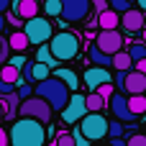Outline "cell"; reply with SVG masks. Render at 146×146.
I'll return each mask as SVG.
<instances>
[{"instance_id":"1","label":"cell","mask_w":146,"mask_h":146,"mask_svg":"<svg viewBox=\"0 0 146 146\" xmlns=\"http://www.w3.org/2000/svg\"><path fill=\"white\" fill-rule=\"evenodd\" d=\"M8 139H10V146H44L46 126H41L38 121L18 118L13 123V128L8 131Z\"/></svg>"},{"instance_id":"2","label":"cell","mask_w":146,"mask_h":146,"mask_svg":"<svg viewBox=\"0 0 146 146\" xmlns=\"http://www.w3.org/2000/svg\"><path fill=\"white\" fill-rule=\"evenodd\" d=\"M33 95L41 98L51 110H59V113L67 108V103H69V98H72V92L67 90V85L59 82L56 77H49V80L38 82V85L33 87Z\"/></svg>"},{"instance_id":"3","label":"cell","mask_w":146,"mask_h":146,"mask_svg":"<svg viewBox=\"0 0 146 146\" xmlns=\"http://www.w3.org/2000/svg\"><path fill=\"white\" fill-rule=\"evenodd\" d=\"M49 49H51V56L56 62H69L80 54V38L69 31H62V33H54L51 41H49Z\"/></svg>"},{"instance_id":"4","label":"cell","mask_w":146,"mask_h":146,"mask_svg":"<svg viewBox=\"0 0 146 146\" xmlns=\"http://www.w3.org/2000/svg\"><path fill=\"white\" fill-rule=\"evenodd\" d=\"M21 31L26 33L28 44H36V46L49 44V41H51V36H54V28H51L49 18H41V15H36V18H31V21H26Z\"/></svg>"},{"instance_id":"5","label":"cell","mask_w":146,"mask_h":146,"mask_svg":"<svg viewBox=\"0 0 146 146\" xmlns=\"http://www.w3.org/2000/svg\"><path fill=\"white\" fill-rule=\"evenodd\" d=\"M18 115L21 118H28V121H38L41 126H46L54 115V110L41 100V98H28V100H21V108H18Z\"/></svg>"},{"instance_id":"6","label":"cell","mask_w":146,"mask_h":146,"mask_svg":"<svg viewBox=\"0 0 146 146\" xmlns=\"http://www.w3.org/2000/svg\"><path fill=\"white\" fill-rule=\"evenodd\" d=\"M80 133L87 141H103L108 139V118H103V113H87L80 121Z\"/></svg>"},{"instance_id":"7","label":"cell","mask_w":146,"mask_h":146,"mask_svg":"<svg viewBox=\"0 0 146 146\" xmlns=\"http://www.w3.org/2000/svg\"><path fill=\"white\" fill-rule=\"evenodd\" d=\"M59 3H62V18L69 21V23L85 21V15H87L90 8H92L90 0H59Z\"/></svg>"},{"instance_id":"8","label":"cell","mask_w":146,"mask_h":146,"mask_svg":"<svg viewBox=\"0 0 146 146\" xmlns=\"http://www.w3.org/2000/svg\"><path fill=\"white\" fill-rule=\"evenodd\" d=\"M95 46L108 54V56H115L118 51H123V36L118 31H100L98 38H95Z\"/></svg>"},{"instance_id":"9","label":"cell","mask_w":146,"mask_h":146,"mask_svg":"<svg viewBox=\"0 0 146 146\" xmlns=\"http://www.w3.org/2000/svg\"><path fill=\"white\" fill-rule=\"evenodd\" d=\"M87 115V105H85V95H72L69 98V103H67V108L62 110V121L64 123H80L82 118Z\"/></svg>"},{"instance_id":"10","label":"cell","mask_w":146,"mask_h":146,"mask_svg":"<svg viewBox=\"0 0 146 146\" xmlns=\"http://www.w3.org/2000/svg\"><path fill=\"white\" fill-rule=\"evenodd\" d=\"M110 110H113V118L121 121V123H131V121H136V115L128 110V98H123L121 92H115V95L110 98Z\"/></svg>"},{"instance_id":"11","label":"cell","mask_w":146,"mask_h":146,"mask_svg":"<svg viewBox=\"0 0 146 146\" xmlns=\"http://www.w3.org/2000/svg\"><path fill=\"white\" fill-rule=\"evenodd\" d=\"M108 82H113V74L103 67H90L85 72V85L90 87V92H95L100 85H108Z\"/></svg>"},{"instance_id":"12","label":"cell","mask_w":146,"mask_h":146,"mask_svg":"<svg viewBox=\"0 0 146 146\" xmlns=\"http://www.w3.org/2000/svg\"><path fill=\"white\" fill-rule=\"evenodd\" d=\"M121 26H123L128 33H139V31H144V10L131 8V10H126V13H121Z\"/></svg>"},{"instance_id":"13","label":"cell","mask_w":146,"mask_h":146,"mask_svg":"<svg viewBox=\"0 0 146 146\" xmlns=\"http://www.w3.org/2000/svg\"><path fill=\"white\" fill-rule=\"evenodd\" d=\"M123 92L131 98V95H144L146 92V77L141 72H136V69H131V72H126V85H123Z\"/></svg>"},{"instance_id":"14","label":"cell","mask_w":146,"mask_h":146,"mask_svg":"<svg viewBox=\"0 0 146 146\" xmlns=\"http://www.w3.org/2000/svg\"><path fill=\"white\" fill-rule=\"evenodd\" d=\"M13 10L26 23V21H31V18L38 15V0H13Z\"/></svg>"},{"instance_id":"15","label":"cell","mask_w":146,"mask_h":146,"mask_svg":"<svg viewBox=\"0 0 146 146\" xmlns=\"http://www.w3.org/2000/svg\"><path fill=\"white\" fill-rule=\"evenodd\" d=\"M0 105H3L5 118L13 121V118L18 115V108H21V98H18V92H13V95H0Z\"/></svg>"},{"instance_id":"16","label":"cell","mask_w":146,"mask_h":146,"mask_svg":"<svg viewBox=\"0 0 146 146\" xmlns=\"http://www.w3.org/2000/svg\"><path fill=\"white\" fill-rule=\"evenodd\" d=\"M98 26H100V31H118L121 15H118L115 10H105V13L98 15Z\"/></svg>"},{"instance_id":"17","label":"cell","mask_w":146,"mask_h":146,"mask_svg":"<svg viewBox=\"0 0 146 146\" xmlns=\"http://www.w3.org/2000/svg\"><path fill=\"white\" fill-rule=\"evenodd\" d=\"M54 77H56L59 82H64L69 92H77V85H80V80H77L74 69H67V67H64V69H56V72H54Z\"/></svg>"},{"instance_id":"18","label":"cell","mask_w":146,"mask_h":146,"mask_svg":"<svg viewBox=\"0 0 146 146\" xmlns=\"http://www.w3.org/2000/svg\"><path fill=\"white\" fill-rule=\"evenodd\" d=\"M87 56H90V62H92L95 67H103V69H108V67L113 64V56H108V54H103V51H100V49H98L95 44H92V46L87 49Z\"/></svg>"},{"instance_id":"19","label":"cell","mask_w":146,"mask_h":146,"mask_svg":"<svg viewBox=\"0 0 146 146\" xmlns=\"http://www.w3.org/2000/svg\"><path fill=\"white\" fill-rule=\"evenodd\" d=\"M8 46H10L13 51H26L31 44H28V38H26L23 31H13V33L8 36Z\"/></svg>"},{"instance_id":"20","label":"cell","mask_w":146,"mask_h":146,"mask_svg":"<svg viewBox=\"0 0 146 146\" xmlns=\"http://www.w3.org/2000/svg\"><path fill=\"white\" fill-rule=\"evenodd\" d=\"M113 67H115V72H131L133 62H131L128 51H118V54L113 56Z\"/></svg>"},{"instance_id":"21","label":"cell","mask_w":146,"mask_h":146,"mask_svg":"<svg viewBox=\"0 0 146 146\" xmlns=\"http://www.w3.org/2000/svg\"><path fill=\"white\" fill-rule=\"evenodd\" d=\"M105 103H108V100H103L98 92H90V95H85V105H87V113H100V110L105 108Z\"/></svg>"},{"instance_id":"22","label":"cell","mask_w":146,"mask_h":146,"mask_svg":"<svg viewBox=\"0 0 146 146\" xmlns=\"http://www.w3.org/2000/svg\"><path fill=\"white\" fill-rule=\"evenodd\" d=\"M128 110L133 115H144L146 113V98L144 95H131L128 98Z\"/></svg>"},{"instance_id":"23","label":"cell","mask_w":146,"mask_h":146,"mask_svg":"<svg viewBox=\"0 0 146 146\" xmlns=\"http://www.w3.org/2000/svg\"><path fill=\"white\" fill-rule=\"evenodd\" d=\"M36 62H38V64H46L49 69L54 67V62H56V59L51 56V49H49V44H44V46H38V51H36Z\"/></svg>"},{"instance_id":"24","label":"cell","mask_w":146,"mask_h":146,"mask_svg":"<svg viewBox=\"0 0 146 146\" xmlns=\"http://www.w3.org/2000/svg\"><path fill=\"white\" fill-rule=\"evenodd\" d=\"M21 80V72L15 69V67H10V64H5L3 69H0V82H8V85H15Z\"/></svg>"},{"instance_id":"25","label":"cell","mask_w":146,"mask_h":146,"mask_svg":"<svg viewBox=\"0 0 146 146\" xmlns=\"http://www.w3.org/2000/svg\"><path fill=\"white\" fill-rule=\"evenodd\" d=\"M128 56H131L133 64L141 62V59H146V44H131L128 46Z\"/></svg>"},{"instance_id":"26","label":"cell","mask_w":146,"mask_h":146,"mask_svg":"<svg viewBox=\"0 0 146 146\" xmlns=\"http://www.w3.org/2000/svg\"><path fill=\"white\" fill-rule=\"evenodd\" d=\"M123 131H126V128H123V123H121V121H115V118H113V121H108V136H110L113 141H115V139H121V136H123Z\"/></svg>"},{"instance_id":"27","label":"cell","mask_w":146,"mask_h":146,"mask_svg":"<svg viewBox=\"0 0 146 146\" xmlns=\"http://www.w3.org/2000/svg\"><path fill=\"white\" fill-rule=\"evenodd\" d=\"M44 10H46V15H62V3L59 0H46Z\"/></svg>"},{"instance_id":"28","label":"cell","mask_w":146,"mask_h":146,"mask_svg":"<svg viewBox=\"0 0 146 146\" xmlns=\"http://www.w3.org/2000/svg\"><path fill=\"white\" fill-rule=\"evenodd\" d=\"M108 5H110V10H115L118 15L126 13V10H131V3H128V0H108Z\"/></svg>"},{"instance_id":"29","label":"cell","mask_w":146,"mask_h":146,"mask_svg":"<svg viewBox=\"0 0 146 146\" xmlns=\"http://www.w3.org/2000/svg\"><path fill=\"white\" fill-rule=\"evenodd\" d=\"M54 146H74V136H72V133H67V131H62V133L56 136Z\"/></svg>"},{"instance_id":"30","label":"cell","mask_w":146,"mask_h":146,"mask_svg":"<svg viewBox=\"0 0 146 146\" xmlns=\"http://www.w3.org/2000/svg\"><path fill=\"white\" fill-rule=\"evenodd\" d=\"M95 92H98L103 100H108V98H113V95H115V87H113V82H108V85H100Z\"/></svg>"},{"instance_id":"31","label":"cell","mask_w":146,"mask_h":146,"mask_svg":"<svg viewBox=\"0 0 146 146\" xmlns=\"http://www.w3.org/2000/svg\"><path fill=\"white\" fill-rule=\"evenodd\" d=\"M15 92H18V98H21V100H28V98H33V85H26V82H23Z\"/></svg>"},{"instance_id":"32","label":"cell","mask_w":146,"mask_h":146,"mask_svg":"<svg viewBox=\"0 0 146 146\" xmlns=\"http://www.w3.org/2000/svg\"><path fill=\"white\" fill-rule=\"evenodd\" d=\"M8 56H10V46H8V38H0V64L5 67V62H8Z\"/></svg>"},{"instance_id":"33","label":"cell","mask_w":146,"mask_h":146,"mask_svg":"<svg viewBox=\"0 0 146 146\" xmlns=\"http://www.w3.org/2000/svg\"><path fill=\"white\" fill-rule=\"evenodd\" d=\"M126 146H146V136L144 133H133V136H128Z\"/></svg>"},{"instance_id":"34","label":"cell","mask_w":146,"mask_h":146,"mask_svg":"<svg viewBox=\"0 0 146 146\" xmlns=\"http://www.w3.org/2000/svg\"><path fill=\"white\" fill-rule=\"evenodd\" d=\"M92 3V8H95V15H100V13H105V10H110V5H108V0H90Z\"/></svg>"},{"instance_id":"35","label":"cell","mask_w":146,"mask_h":146,"mask_svg":"<svg viewBox=\"0 0 146 146\" xmlns=\"http://www.w3.org/2000/svg\"><path fill=\"white\" fill-rule=\"evenodd\" d=\"M8 64H10V67H15V69H18V72H21V69H23V67H26V56H13V59H10V62H8Z\"/></svg>"},{"instance_id":"36","label":"cell","mask_w":146,"mask_h":146,"mask_svg":"<svg viewBox=\"0 0 146 146\" xmlns=\"http://www.w3.org/2000/svg\"><path fill=\"white\" fill-rule=\"evenodd\" d=\"M72 136H74V146H87V144H90V141H87V139H85V136L80 133V128H77V131H74Z\"/></svg>"},{"instance_id":"37","label":"cell","mask_w":146,"mask_h":146,"mask_svg":"<svg viewBox=\"0 0 146 146\" xmlns=\"http://www.w3.org/2000/svg\"><path fill=\"white\" fill-rule=\"evenodd\" d=\"M123 85H126V72H115V87L123 92Z\"/></svg>"},{"instance_id":"38","label":"cell","mask_w":146,"mask_h":146,"mask_svg":"<svg viewBox=\"0 0 146 146\" xmlns=\"http://www.w3.org/2000/svg\"><path fill=\"white\" fill-rule=\"evenodd\" d=\"M15 92V85H8V82H0V95H13Z\"/></svg>"},{"instance_id":"39","label":"cell","mask_w":146,"mask_h":146,"mask_svg":"<svg viewBox=\"0 0 146 146\" xmlns=\"http://www.w3.org/2000/svg\"><path fill=\"white\" fill-rule=\"evenodd\" d=\"M0 146H10V139H8V131L0 126Z\"/></svg>"},{"instance_id":"40","label":"cell","mask_w":146,"mask_h":146,"mask_svg":"<svg viewBox=\"0 0 146 146\" xmlns=\"http://www.w3.org/2000/svg\"><path fill=\"white\" fill-rule=\"evenodd\" d=\"M133 67H136V72H141V74L146 77V59H141V62H136Z\"/></svg>"},{"instance_id":"41","label":"cell","mask_w":146,"mask_h":146,"mask_svg":"<svg viewBox=\"0 0 146 146\" xmlns=\"http://www.w3.org/2000/svg\"><path fill=\"white\" fill-rule=\"evenodd\" d=\"M8 21H10V23H13V26H23V21H21V18H18V15H8Z\"/></svg>"},{"instance_id":"42","label":"cell","mask_w":146,"mask_h":146,"mask_svg":"<svg viewBox=\"0 0 146 146\" xmlns=\"http://www.w3.org/2000/svg\"><path fill=\"white\" fill-rule=\"evenodd\" d=\"M10 8V0H0V13H5Z\"/></svg>"},{"instance_id":"43","label":"cell","mask_w":146,"mask_h":146,"mask_svg":"<svg viewBox=\"0 0 146 146\" xmlns=\"http://www.w3.org/2000/svg\"><path fill=\"white\" fill-rule=\"evenodd\" d=\"M136 3H139V10H144V13H146V0H136Z\"/></svg>"},{"instance_id":"44","label":"cell","mask_w":146,"mask_h":146,"mask_svg":"<svg viewBox=\"0 0 146 146\" xmlns=\"http://www.w3.org/2000/svg\"><path fill=\"white\" fill-rule=\"evenodd\" d=\"M113 146H126V141H123V139H115V141H113Z\"/></svg>"},{"instance_id":"45","label":"cell","mask_w":146,"mask_h":146,"mask_svg":"<svg viewBox=\"0 0 146 146\" xmlns=\"http://www.w3.org/2000/svg\"><path fill=\"white\" fill-rule=\"evenodd\" d=\"M3 28H5V18L0 15V33H3Z\"/></svg>"},{"instance_id":"46","label":"cell","mask_w":146,"mask_h":146,"mask_svg":"<svg viewBox=\"0 0 146 146\" xmlns=\"http://www.w3.org/2000/svg\"><path fill=\"white\" fill-rule=\"evenodd\" d=\"M3 118H5V113H3V105H0V121H3Z\"/></svg>"},{"instance_id":"47","label":"cell","mask_w":146,"mask_h":146,"mask_svg":"<svg viewBox=\"0 0 146 146\" xmlns=\"http://www.w3.org/2000/svg\"><path fill=\"white\" fill-rule=\"evenodd\" d=\"M141 38H144V44H146V31H141Z\"/></svg>"},{"instance_id":"48","label":"cell","mask_w":146,"mask_h":146,"mask_svg":"<svg viewBox=\"0 0 146 146\" xmlns=\"http://www.w3.org/2000/svg\"><path fill=\"white\" fill-rule=\"evenodd\" d=\"M144 31H146V13H144Z\"/></svg>"},{"instance_id":"49","label":"cell","mask_w":146,"mask_h":146,"mask_svg":"<svg viewBox=\"0 0 146 146\" xmlns=\"http://www.w3.org/2000/svg\"><path fill=\"white\" fill-rule=\"evenodd\" d=\"M128 3H131V5H133V3H136V0H128Z\"/></svg>"},{"instance_id":"50","label":"cell","mask_w":146,"mask_h":146,"mask_svg":"<svg viewBox=\"0 0 146 146\" xmlns=\"http://www.w3.org/2000/svg\"><path fill=\"white\" fill-rule=\"evenodd\" d=\"M144 136H146V126H144Z\"/></svg>"},{"instance_id":"51","label":"cell","mask_w":146,"mask_h":146,"mask_svg":"<svg viewBox=\"0 0 146 146\" xmlns=\"http://www.w3.org/2000/svg\"><path fill=\"white\" fill-rule=\"evenodd\" d=\"M95 146H105V144H95Z\"/></svg>"}]
</instances>
